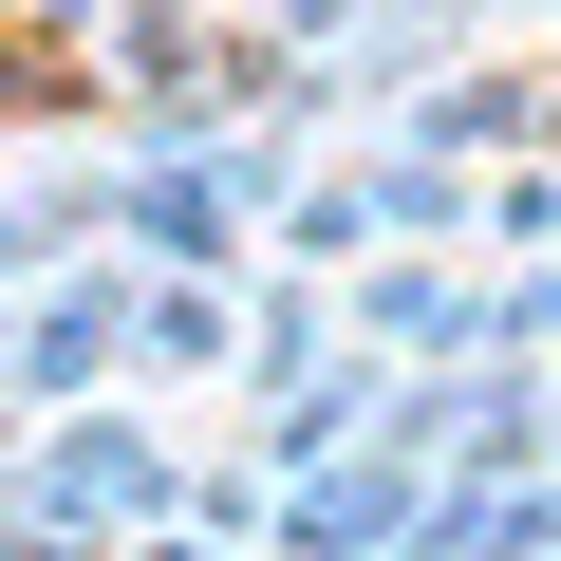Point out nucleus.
<instances>
[{
  "label": "nucleus",
  "instance_id": "f257e3e1",
  "mask_svg": "<svg viewBox=\"0 0 561 561\" xmlns=\"http://www.w3.org/2000/svg\"><path fill=\"white\" fill-rule=\"evenodd\" d=\"M113 76H94V38L76 20H38V0H0V113H94Z\"/></svg>",
  "mask_w": 561,
  "mask_h": 561
}]
</instances>
